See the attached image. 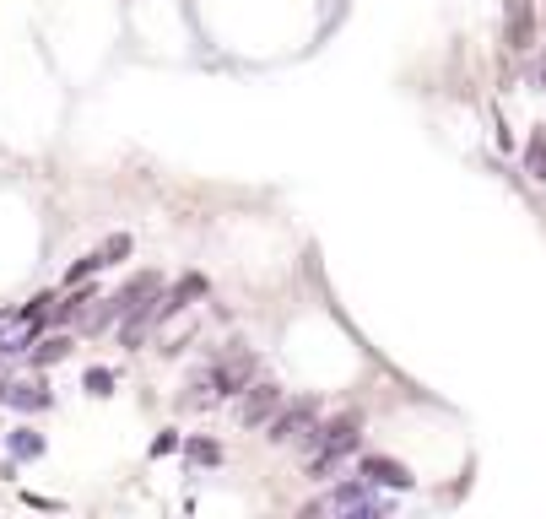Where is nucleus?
Masks as SVG:
<instances>
[{
    "instance_id": "obj_1",
    "label": "nucleus",
    "mask_w": 546,
    "mask_h": 519,
    "mask_svg": "<svg viewBox=\"0 0 546 519\" xmlns=\"http://www.w3.org/2000/svg\"><path fill=\"white\" fill-rule=\"evenodd\" d=\"M357 438H363V411H346L325 428H309V444H303L309 449V476H330L357 449Z\"/></svg>"
},
{
    "instance_id": "obj_2",
    "label": "nucleus",
    "mask_w": 546,
    "mask_h": 519,
    "mask_svg": "<svg viewBox=\"0 0 546 519\" xmlns=\"http://www.w3.org/2000/svg\"><path fill=\"white\" fill-rule=\"evenodd\" d=\"M390 503L374 492V482H368L363 471H357V482H341L336 492H325V498H314L309 509H303V519H314V514H384Z\"/></svg>"
},
{
    "instance_id": "obj_3",
    "label": "nucleus",
    "mask_w": 546,
    "mask_h": 519,
    "mask_svg": "<svg viewBox=\"0 0 546 519\" xmlns=\"http://www.w3.org/2000/svg\"><path fill=\"white\" fill-rule=\"evenodd\" d=\"M157 292H163V276H157V271H141V276H130V282L119 287L114 298H109V303H103L98 314L87 319V330H109L114 319H125L130 309H141V303H152Z\"/></svg>"
},
{
    "instance_id": "obj_4",
    "label": "nucleus",
    "mask_w": 546,
    "mask_h": 519,
    "mask_svg": "<svg viewBox=\"0 0 546 519\" xmlns=\"http://www.w3.org/2000/svg\"><path fill=\"white\" fill-rule=\"evenodd\" d=\"M282 401H287V395H282V384H276V379H255L244 395H238V428H265Z\"/></svg>"
},
{
    "instance_id": "obj_5",
    "label": "nucleus",
    "mask_w": 546,
    "mask_h": 519,
    "mask_svg": "<svg viewBox=\"0 0 546 519\" xmlns=\"http://www.w3.org/2000/svg\"><path fill=\"white\" fill-rule=\"evenodd\" d=\"M503 38H509L514 55H530V49H536L541 17H536V6H530V0H503Z\"/></svg>"
},
{
    "instance_id": "obj_6",
    "label": "nucleus",
    "mask_w": 546,
    "mask_h": 519,
    "mask_svg": "<svg viewBox=\"0 0 546 519\" xmlns=\"http://www.w3.org/2000/svg\"><path fill=\"white\" fill-rule=\"evenodd\" d=\"M314 422H319V401H314V395H303V401H282V406H276V417L265 422V428H271L265 438H271V444H287V438L309 433Z\"/></svg>"
},
{
    "instance_id": "obj_7",
    "label": "nucleus",
    "mask_w": 546,
    "mask_h": 519,
    "mask_svg": "<svg viewBox=\"0 0 546 519\" xmlns=\"http://www.w3.org/2000/svg\"><path fill=\"white\" fill-rule=\"evenodd\" d=\"M255 379H260V357H255V352H233V357H222V363H217V374H211V390L228 401V395H244Z\"/></svg>"
},
{
    "instance_id": "obj_8",
    "label": "nucleus",
    "mask_w": 546,
    "mask_h": 519,
    "mask_svg": "<svg viewBox=\"0 0 546 519\" xmlns=\"http://www.w3.org/2000/svg\"><path fill=\"white\" fill-rule=\"evenodd\" d=\"M357 471H363L374 487H390V492H411V487H417V476H411L401 460H390V455H363Z\"/></svg>"
},
{
    "instance_id": "obj_9",
    "label": "nucleus",
    "mask_w": 546,
    "mask_h": 519,
    "mask_svg": "<svg viewBox=\"0 0 546 519\" xmlns=\"http://www.w3.org/2000/svg\"><path fill=\"white\" fill-rule=\"evenodd\" d=\"M0 406H17V411H49V406H55V395H49L38 379H6V384H0Z\"/></svg>"
},
{
    "instance_id": "obj_10",
    "label": "nucleus",
    "mask_w": 546,
    "mask_h": 519,
    "mask_svg": "<svg viewBox=\"0 0 546 519\" xmlns=\"http://www.w3.org/2000/svg\"><path fill=\"white\" fill-rule=\"evenodd\" d=\"M201 292H206V276H184V282L173 287V292H157V303H152V319H157V325H168V319L179 314V309H184V303H190V298H201Z\"/></svg>"
},
{
    "instance_id": "obj_11",
    "label": "nucleus",
    "mask_w": 546,
    "mask_h": 519,
    "mask_svg": "<svg viewBox=\"0 0 546 519\" xmlns=\"http://www.w3.org/2000/svg\"><path fill=\"white\" fill-rule=\"evenodd\" d=\"M184 460L217 471V465H222V444H217V438H206V433H195V438H184Z\"/></svg>"
},
{
    "instance_id": "obj_12",
    "label": "nucleus",
    "mask_w": 546,
    "mask_h": 519,
    "mask_svg": "<svg viewBox=\"0 0 546 519\" xmlns=\"http://www.w3.org/2000/svg\"><path fill=\"white\" fill-rule=\"evenodd\" d=\"M525 168H530V179H546V125L530 130V141H525Z\"/></svg>"
},
{
    "instance_id": "obj_13",
    "label": "nucleus",
    "mask_w": 546,
    "mask_h": 519,
    "mask_svg": "<svg viewBox=\"0 0 546 519\" xmlns=\"http://www.w3.org/2000/svg\"><path fill=\"white\" fill-rule=\"evenodd\" d=\"M60 357H71V336H44L38 341V352H33V368H49V363H60Z\"/></svg>"
},
{
    "instance_id": "obj_14",
    "label": "nucleus",
    "mask_w": 546,
    "mask_h": 519,
    "mask_svg": "<svg viewBox=\"0 0 546 519\" xmlns=\"http://www.w3.org/2000/svg\"><path fill=\"white\" fill-rule=\"evenodd\" d=\"M6 444H11V455H17V460H38V455H44V433H33V428H17Z\"/></svg>"
},
{
    "instance_id": "obj_15",
    "label": "nucleus",
    "mask_w": 546,
    "mask_h": 519,
    "mask_svg": "<svg viewBox=\"0 0 546 519\" xmlns=\"http://www.w3.org/2000/svg\"><path fill=\"white\" fill-rule=\"evenodd\" d=\"M103 265H109V260H103V249H92V255H82V260H76V265H71V271H65V287H76V282H87V276H92V271H103Z\"/></svg>"
},
{
    "instance_id": "obj_16",
    "label": "nucleus",
    "mask_w": 546,
    "mask_h": 519,
    "mask_svg": "<svg viewBox=\"0 0 546 519\" xmlns=\"http://www.w3.org/2000/svg\"><path fill=\"white\" fill-rule=\"evenodd\" d=\"M87 395H98V401H103V395H114V374H109V368H87Z\"/></svg>"
},
{
    "instance_id": "obj_17",
    "label": "nucleus",
    "mask_w": 546,
    "mask_h": 519,
    "mask_svg": "<svg viewBox=\"0 0 546 519\" xmlns=\"http://www.w3.org/2000/svg\"><path fill=\"white\" fill-rule=\"evenodd\" d=\"M125 255H130V233H109V238H103V260H109V265H119Z\"/></svg>"
},
{
    "instance_id": "obj_18",
    "label": "nucleus",
    "mask_w": 546,
    "mask_h": 519,
    "mask_svg": "<svg viewBox=\"0 0 546 519\" xmlns=\"http://www.w3.org/2000/svg\"><path fill=\"white\" fill-rule=\"evenodd\" d=\"M179 449V433H157V444H152V455H173Z\"/></svg>"
},
{
    "instance_id": "obj_19",
    "label": "nucleus",
    "mask_w": 546,
    "mask_h": 519,
    "mask_svg": "<svg viewBox=\"0 0 546 519\" xmlns=\"http://www.w3.org/2000/svg\"><path fill=\"white\" fill-rule=\"evenodd\" d=\"M536 76H541V92H546V55L536 60Z\"/></svg>"
},
{
    "instance_id": "obj_20",
    "label": "nucleus",
    "mask_w": 546,
    "mask_h": 519,
    "mask_svg": "<svg viewBox=\"0 0 546 519\" xmlns=\"http://www.w3.org/2000/svg\"><path fill=\"white\" fill-rule=\"evenodd\" d=\"M541 28H546V22H541Z\"/></svg>"
}]
</instances>
